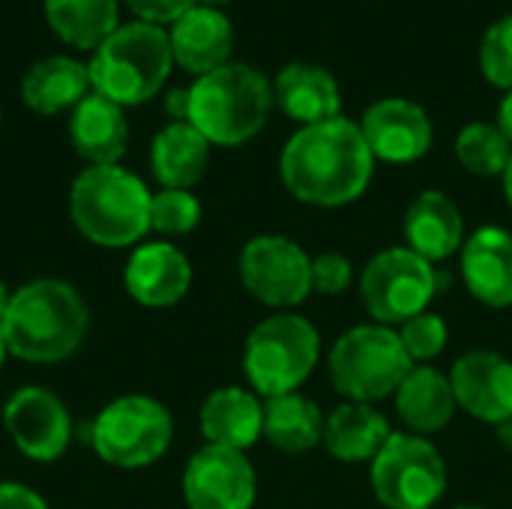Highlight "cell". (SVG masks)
I'll return each mask as SVG.
<instances>
[{
  "label": "cell",
  "instance_id": "obj_24",
  "mask_svg": "<svg viewBox=\"0 0 512 509\" xmlns=\"http://www.w3.org/2000/svg\"><path fill=\"white\" fill-rule=\"evenodd\" d=\"M390 435V420L375 405L342 402L324 417L321 444L342 465H372Z\"/></svg>",
  "mask_w": 512,
  "mask_h": 509
},
{
  "label": "cell",
  "instance_id": "obj_19",
  "mask_svg": "<svg viewBox=\"0 0 512 509\" xmlns=\"http://www.w3.org/2000/svg\"><path fill=\"white\" fill-rule=\"evenodd\" d=\"M402 231H405V246L411 252L438 264V261L453 258L462 249L465 216L447 192L426 189L408 204Z\"/></svg>",
  "mask_w": 512,
  "mask_h": 509
},
{
  "label": "cell",
  "instance_id": "obj_32",
  "mask_svg": "<svg viewBox=\"0 0 512 509\" xmlns=\"http://www.w3.org/2000/svg\"><path fill=\"white\" fill-rule=\"evenodd\" d=\"M480 69L483 78L504 93L512 90V15L498 18L480 42Z\"/></svg>",
  "mask_w": 512,
  "mask_h": 509
},
{
  "label": "cell",
  "instance_id": "obj_4",
  "mask_svg": "<svg viewBox=\"0 0 512 509\" xmlns=\"http://www.w3.org/2000/svg\"><path fill=\"white\" fill-rule=\"evenodd\" d=\"M273 84L249 63H225L189 87V123L213 147H240L270 120Z\"/></svg>",
  "mask_w": 512,
  "mask_h": 509
},
{
  "label": "cell",
  "instance_id": "obj_16",
  "mask_svg": "<svg viewBox=\"0 0 512 509\" xmlns=\"http://www.w3.org/2000/svg\"><path fill=\"white\" fill-rule=\"evenodd\" d=\"M456 402L480 423L498 426L512 420V360L501 351L474 348L447 372Z\"/></svg>",
  "mask_w": 512,
  "mask_h": 509
},
{
  "label": "cell",
  "instance_id": "obj_18",
  "mask_svg": "<svg viewBox=\"0 0 512 509\" xmlns=\"http://www.w3.org/2000/svg\"><path fill=\"white\" fill-rule=\"evenodd\" d=\"M168 39H171L174 63L180 69L192 72L195 78L231 63V54H234L231 18L222 9L201 6V3L186 9L168 27Z\"/></svg>",
  "mask_w": 512,
  "mask_h": 509
},
{
  "label": "cell",
  "instance_id": "obj_1",
  "mask_svg": "<svg viewBox=\"0 0 512 509\" xmlns=\"http://www.w3.org/2000/svg\"><path fill=\"white\" fill-rule=\"evenodd\" d=\"M285 189L309 207H345L366 195L375 177V156L360 123L333 117L300 126L279 153Z\"/></svg>",
  "mask_w": 512,
  "mask_h": 509
},
{
  "label": "cell",
  "instance_id": "obj_7",
  "mask_svg": "<svg viewBox=\"0 0 512 509\" xmlns=\"http://www.w3.org/2000/svg\"><path fill=\"white\" fill-rule=\"evenodd\" d=\"M411 369L414 363L399 339V330L375 321L342 333L327 354L330 381L345 402H384L396 396Z\"/></svg>",
  "mask_w": 512,
  "mask_h": 509
},
{
  "label": "cell",
  "instance_id": "obj_5",
  "mask_svg": "<svg viewBox=\"0 0 512 509\" xmlns=\"http://www.w3.org/2000/svg\"><path fill=\"white\" fill-rule=\"evenodd\" d=\"M174 69L168 30L147 21L120 24L90 57V87L93 93L132 108L144 105L162 93Z\"/></svg>",
  "mask_w": 512,
  "mask_h": 509
},
{
  "label": "cell",
  "instance_id": "obj_31",
  "mask_svg": "<svg viewBox=\"0 0 512 509\" xmlns=\"http://www.w3.org/2000/svg\"><path fill=\"white\" fill-rule=\"evenodd\" d=\"M396 330H399V339H402L414 366H426V363L438 360L447 348V339H450L447 321L438 312H423Z\"/></svg>",
  "mask_w": 512,
  "mask_h": 509
},
{
  "label": "cell",
  "instance_id": "obj_38",
  "mask_svg": "<svg viewBox=\"0 0 512 509\" xmlns=\"http://www.w3.org/2000/svg\"><path fill=\"white\" fill-rule=\"evenodd\" d=\"M495 432H498V441H501V447L512 453V420H504V423H498L495 426Z\"/></svg>",
  "mask_w": 512,
  "mask_h": 509
},
{
  "label": "cell",
  "instance_id": "obj_29",
  "mask_svg": "<svg viewBox=\"0 0 512 509\" xmlns=\"http://www.w3.org/2000/svg\"><path fill=\"white\" fill-rule=\"evenodd\" d=\"M456 159L474 177H501L512 159V144L498 129V123L474 120L456 135Z\"/></svg>",
  "mask_w": 512,
  "mask_h": 509
},
{
  "label": "cell",
  "instance_id": "obj_30",
  "mask_svg": "<svg viewBox=\"0 0 512 509\" xmlns=\"http://www.w3.org/2000/svg\"><path fill=\"white\" fill-rule=\"evenodd\" d=\"M201 201L192 189H159L150 201V231L168 237L192 234L201 225Z\"/></svg>",
  "mask_w": 512,
  "mask_h": 509
},
{
  "label": "cell",
  "instance_id": "obj_22",
  "mask_svg": "<svg viewBox=\"0 0 512 509\" xmlns=\"http://www.w3.org/2000/svg\"><path fill=\"white\" fill-rule=\"evenodd\" d=\"M69 141L87 165H120L129 150L126 108L99 93H87L69 111Z\"/></svg>",
  "mask_w": 512,
  "mask_h": 509
},
{
  "label": "cell",
  "instance_id": "obj_15",
  "mask_svg": "<svg viewBox=\"0 0 512 509\" xmlns=\"http://www.w3.org/2000/svg\"><path fill=\"white\" fill-rule=\"evenodd\" d=\"M192 261L171 240H144L123 267L126 294L144 309H171L192 288Z\"/></svg>",
  "mask_w": 512,
  "mask_h": 509
},
{
  "label": "cell",
  "instance_id": "obj_39",
  "mask_svg": "<svg viewBox=\"0 0 512 509\" xmlns=\"http://www.w3.org/2000/svg\"><path fill=\"white\" fill-rule=\"evenodd\" d=\"M501 186H504V198H507V207L512 210V159L507 165V171L501 174Z\"/></svg>",
  "mask_w": 512,
  "mask_h": 509
},
{
  "label": "cell",
  "instance_id": "obj_36",
  "mask_svg": "<svg viewBox=\"0 0 512 509\" xmlns=\"http://www.w3.org/2000/svg\"><path fill=\"white\" fill-rule=\"evenodd\" d=\"M165 114L171 123H189V87H174L165 93Z\"/></svg>",
  "mask_w": 512,
  "mask_h": 509
},
{
  "label": "cell",
  "instance_id": "obj_14",
  "mask_svg": "<svg viewBox=\"0 0 512 509\" xmlns=\"http://www.w3.org/2000/svg\"><path fill=\"white\" fill-rule=\"evenodd\" d=\"M360 129L375 162L390 165L420 162L432 150L435 138L426 108L405 96H387L372 102L360 117Z\"/></svg>",
  "mask_w": 512,
  "mask_h": 509
},
{
  "label": "cell",
  "instance_id": "obj_17",
  "mask_svg": "<svg viewBox=\"0 0 512 509\" xmlns=\"http://www.w3.org/2000/svg\"><path fill=\"white\" fill-rule=\"evenodd\" d=\"M459 270L471 297L489 309L512 306V231L483 225L465 237L459 249Z\"/></svg>",
  "mask_w": 512,
  "mask_h": 509
},
{
  "label": "cell",
  "instance_id": "obj_27",
  "mask_svg": "<svg viewBox=\"0 0 512 509\" xmlns=\"http://www.w3.org/2000/svg\"><path fill=\"white\" fill-rule=\"evenodd\" d=\"M261 438L288 456L309 453L324 438V414L303 393L264 399V435Z\"/></svg>",
  "mask_w": 512,
  "mask_h": 509
},
{
  "label": "cell",
  "instance_id": "obj_33",
  "mask_svg": "<svg viewBox=\"0 0 512 509\" xmlns=\"http://www.w3.org/2000/svg\"><path fill=\"white\" fill-rule=\"evenodd\" d=\"M354 282V267L342 252L312 255V294L339 297Z\"/></svg>",
  "mask_w": 512,
  "mask_h": 509
},
{
  "label": "cell",
  "instance_id": "obj_34",
  "mask_svg": "<svg viewBox=\"0 0 512 509\" xmlns=\"http://www.w3.org/2000/svg\"><path fill=\"white\" fill-rule=\"evenodd\" d=\"M135 15L138 21H147V24H159V27H171L186 9L195 6V0H123Z\"/></svg>",
  "mask_w": 512,
  "mask_h": 509
},
{
  "label": "cell",
  "instance_id": "obj_11",
  "mask_svg": "<svg viewBox=\"0 0 512 509\" xmlns=\"http://www.w3.org/2000/svg\"><path fill=\"white\" fill-rule=\"evenodd\" d=\"M237 276L261 306L294 312L312 294V255L285 234H258L243 243Z\"/></svg>",
  "mask_w": 512,
  "mask_h": 509
},
{
  "label": "cell",
  "instance_id": "obj_25",
  "mask_svg": "<svg viewBox=\"0 0 512 509\" xmlns=\"http://www.w3.org/2000/svg\"><path fill=\"white\" fill-rule=\"evenodd\" d=\"M87 93H93L87 63L69 54L42 57L21 78V99L33 114L51 117L60 111H72Z\"/></svg>",
  "mask_w": 512,
  "mask_h": 509
},
{
  "label": "cell",
  "instance_id": "obj_12",
  "mask_svg": "<svg viewBox=\"0 0 512 509\" xmlns=\"http://www.w3.org/2000/svg\"><path fill=\"white\" fill-rule=\"evenodd\" d=\"M3 429L24 459L51 465L69 450L72 414L54 390L27 384L3 402Z\"/></svg>",
  "mask_w": 512,
  "mask_h": 509
},
{
  "label": "cell",
  "instance_id": "obj_9",
  "mask_svg": "<svg viewBox=\"0 0 512 509\" xmlns=\"http://www.w3.org/2000/svg\"><path fill=\"white\" fill-rule=\"evenodd\" d=\"M438 291V267L408 246L381 249L360 273V300L372 321L384 327H402L405 321L429 312Z\"/></svg>",
  "mask_w": 512,
  "mask_h": 509
},
{
  "label": "cell",
  "instance_id": "obj_10",
  "mask_svg": "<svg viewBox=\"0 0 512 509\" xmlns=\"http://www.w3.org/2000/svg\"><path fill=\"white\" fill-rule=\"evenodd\" d=\"M369 483L387 509H432L447 492V462L429 438L393 432L369 465Z\"/></svg>",
  "mask_w": 512,
  "mask_h": 509
},
{
  "label": "cell",
  "instance_id": "obj_43",
  "mask_svg": "<svg viewBox=\"0 0 512 509\" xmlns=\"http://www.w3.org/2000/svg\"><path fill=\"white\" fill-rule=\"evenodd\" d=\"M453 509H486V507H477V504H462V507H453Z\"/></svg>",
  "mask_w": 512,
  "mask_h": 509
},
{
  "label": "cell",
  "instance_id": "obj_13",
  "mask_svg": "<svg viewBox=\"0 0 512 509\" xmlns=\"http://www.w3.org/2000/svg\"><path fill=\"white\" fill-rule=\"evenodd\" d=\"M258 474L246 453L204 444L183 468V501L189 509H252Z\"/></svg>",
  "mask_w": 512,
  "mask_h": 509
},
{
  "label": "cell",
  "instance_id": "obj_26",
  "mask_svg": "<svg viewBox=\"0 0 512 509\" xmlns=\"http://www.w3.org/2000/svg\"><path fill=\"white\" fill-rule=\"evenodd\" d=\"M210 141L192 123H168L153 135L150 171L162 189H192L210 165Z\"/></svg>",
  "mask_w": 512,
  "mask_h": 509
},
{
  "label": "cell",
  "instance_id": "obj_21",
  "mask_svg": "<svg viewBox=\"0 0 512 509\" xmlns=\"http://www.w3.org/2000/svg\"><path fill=\"white\" fill-rule=\"evenodd\" d=\"M273 102L300 126L342 117V87L336 75L306 60H294L279 69L273 81Z\"/></svg>",
  "mask_w": 512,
  "mask_h": 509
},
{
  "label": "cell",
  "instance_id": "obj_2",
  "mask_svg": "<svg viewBox=\"0 0 512 509\" xmlns=\"http://www.w3.org/2000/svg\"><path fill=\"white\" fill-rule=\"evenodd\" d=\"M90 309L81 291L54 276L30 279L12 291L0 321L9 357L33 366H57L69 360L87 339Z\"/></svg>",
  "mask_w": 512,
  "mask_h": 509
},
{
  "label": "cell",
  "instance_id": "obj_37",
  "mask_svg": "<svg viewBox=\"0 0 512 509\" xmlns=\"http://www.w3.org/2000/svg\"><path fill=\"white\" fill-rule=\"evenodd\" d=\"M498 129L507 135V141L512 144V90L504 93V99H501V105H498Z\"/></svg>",
  "mask_w": 512,
  "mask_h": 509
},
{
  "label": "cell",
  "instance_id": "obj_41",
  "mask_svg": "<svg viewBox=\"0 0 512 509\" xmlns=\"http://www.w3.org/2000/svg\"><path fill=\"white\" fill-rule=\"evenodd\" d=\"M6 360H9V348H6V339H3V333H0V372H3V366H6Z\"/></svg>",
  "mask_w": 512,
  "mask_h": 509
},
{
  "label": "cell",
  "instance_id": "obj_3",
  "mask_svg": "<svg viewBox=\"0 0 512 509\" xmlns=\"http://www.w3.org/2000/svg\"><path fill=\"white\" fill-rule=\"evenodd\" d=\"M147 183L123 165H87L69 186V219L99 249H135L150 234Z\"/></svg>",
  "mask_w": 512,
  "mask_h": 509
},
{
  "label": "cell",
  "instance_id": "obj_20",
  "mask_svg": "<svg viewBox=\"0 0 512 509\" xmlns=\"http://www.w3.org/2000/svg\"><path fill=\"white\" fill-rule=\"evenodd\" d=\"M198 426L204 444L246 453L264 435V399L249 387H219L204 399Z\"/></svg>",
  "mask_w": 512,
  "mask_h": 509
},
{
  "label": "cell",
  "instance_id": "obj_23",
  "mask_svg": "<svg viewBox=\"0 0 512 509\" xmlns=\"http://www.w3.org/2000/svg\"><path fill=\"white\" fill-rule=\"evenodd\" d=\"M393 402H396V414L405 423V429L411 435H423V438L447 429L459 411L450 375L435 369L432 363L414 366L405 375V381L399 384Z\"/></svg>",
  "mask_w": 512,
  "mask_h": 509
},
{
  "label": "cell",
  "instance_id": "obj_8",
  "mask_svg": "<svg viewBox=\"0 0 512 509\" xmlns=\"http://www.w3.org/2000/svg\"><path fill=\"white\" fill-rule=\"evenodd\" d=\"M174 441L171 411L144 393L111 399L93 420L90 444L96 456L120 471H141L156 465Z\"/></svg>",
  "mask_w": 512,
  "mask_h": 509
},
{
  "label": "cell",
  "instance_id": "obj_6",
  "mask_svg": "<svg viewBox=\"0 0 512 509\" xmlns=\"http://www.w3.org/2000/svg\"><path fill=\"white\" fill-rule=\"evenodd\" d=\"M321 360L318 327L297 312H273L243 345V375L261 399L300 393Z\"/></svg>",
  "mask_w": 512,
  "mask_h": 509
},
{
  "label": "cell",
  "instance_id": "obj_35",
  "mask_svg": "<svg viewBox=\"0 0 512 509\" xmlns=\"http://www.w3.org/2000/svg\"><path fill=\"white\" fill-rule=\"evenodd\" d=\"M0 509H51V507H48V501H45L36 489H30V486H24V483H15V480H3V483H0Z\"/></svg>",
  "mask_w": 512,
  "mask_h": 509
},
{
  "label": "cell",
  "instance_id": "obj_28",
  "mask_svg": "<svg viewBox=\"0 0 512 509\" xmlns=\"http://www.w3.org/2000/svg\"><path fill=\"white\" fill-rule=\"evenodd\" d=\"M48 27L78 51H96L117 27V0H45Z\"/></svg>",
  "mask_w": 512,
  "mask_h": 509
},
{
  "label": "cell",
  "instance_id": "obj_44",
  "mask_svg": "<svg viewBox=\"0 0 512 509\" xmlns=\"http://www.w3.org/2000/svg\"><path fill=\"white\" fill-rule=\"evenodd\" d=\"M0 126H3V108H0Z\"/></svg>",
  "mask_w": 512,
  "mask_h": 509
},
{
  "label": "cell",
  "instance_id": "obj_40",
  "mask_svg": "<svg viewBox=\"0 0 512 509\" xmlns=\"http://www.w3.org/2000/svg\"><path fill=\"white\" fill-rule=\"evenodd\" d=\"M9 300H12V291H9L6 282L0 279V321H3V315H6V309H9Z\"/></svg>",
  "mask_w": 512,
  "mask_h": 509
},
{
  "label": "cell",
  "instance_id": "obj_42",
  "mask_svg": "<svg viewBox=\"0 0 512 509\" xmlns=\"http://www.w3.org/2000/svg\"><path fill=\"white\" fill-rule=\"evenodd\" d=\"M195 3H201V6H213V9H222L225 3H231V0H195Z\"/></svg>",
  "mask_w": 512,
  "mask_h": 509
}]
</instances>
